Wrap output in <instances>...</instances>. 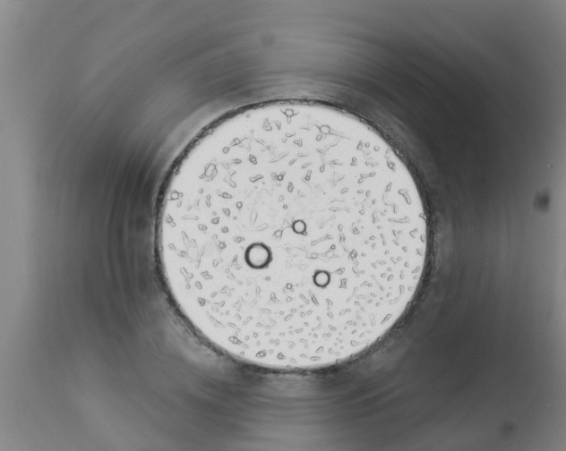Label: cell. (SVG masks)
<instances>
[{"instance_id": "obj_1", "label": "cell", "mask_w": 566, "mask_h": 451, "mask_svg": "<svg viewBox=\"0 0 566 451\" xmlns=\"http://www.w3.org/2000/svg\"><path fill=\"white\" fill-rule=\"evenodd\" d=\"M427 242L420 192L391 146L306 101L210 125L173 168L157 224L183 318L222 353L270 369L330 365L378 341L417 291Z\"/></svg>"}]
</instances>
